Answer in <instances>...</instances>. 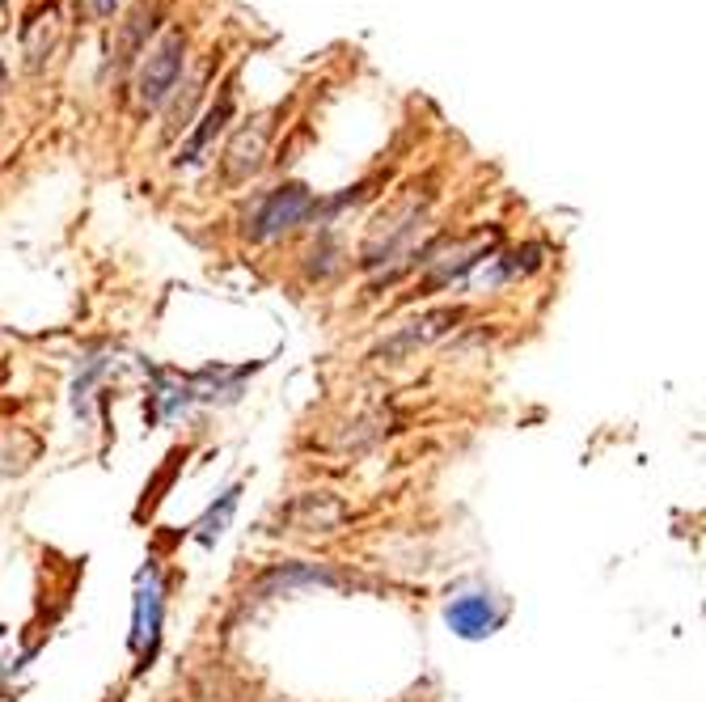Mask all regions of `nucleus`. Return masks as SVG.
Instances as JSON below:
<instances>
[{"instance_id":"9b49d317","label":"nucleus","mask_w":706,"mask_h":702,"mask_svg":"<svg viewBox=\"0 0 706 702\" xmlns=\"http://www.w3.org/2000/svg\"><path fill=\"white\" fill-rule=\"evenodd\" d=\"M229 115H234V98H225V102H220V106H216V111L207 115V123L199 127L196 140H191V145L182 149V156H178V161H196V153L203 149V145H207V136H212V131H220V127H225V118H229Z\"/></svg>"},{"instance_id":"0eeeda50","label":"nucleus","mask_w":706,"mask_h":702,"mask_svg":"<svg viewBox=\"0 0 706 702\" xmlns=\"http://www.w3.org/2000/svg\"><path fill=\"white\" fill-rule=\"evenodd\" d=\"M444 618L462 639H482V635H491L500 626V610H495V601L487 592H466V597L449 601Z\"/></svg>"},{"instance_id":"f8f14e48","label":"nucleus","mask_w":706,"mask_h":702,"mask_svg":"<svg viewBox=\"0 0 706 702\" xmlns=\"http://www.w3.org/2000/svg\"><path fill=\"white\" fill-rule=\"evenodd\" d=\"M0 98H4V68H0Z\"/></svg>"},{"instance_id":"9d476101","label":"nucleus","mask_w":706,"mask_h":702,"mask_svg":"<svg viewBox=\"0 0 706 702\" xmlns=\"http://www.w3.org/2000/svg\"><path fill=\"white\" fill-rule=\"evenodd\" d=\"M237 500H241V487H229L225 496H220V504H212L207 507V516L196 525V538L203 542V547H216L220 538H225V525L234 521V512H237Z\"/></svg>"},{"instance_id":"20e7f679","label":"nucleus","mask_w":706,"mask_h":702,"mask_svg":"<svg viewBox=\"0 0 706 702\" xmlns=\"http://www.w3.org/2000/svg\"><path fill=\"white\" fill-rule=\"evenodd\" d=\"M348 516H352V507L343 504L335 491H310V496H297L292 504L283 507V525L292 534H335Z\"/></svg>"},{"instance_id":"39448f33","label":"nucleus","mask_w":706,"mask_h":702,"mask_svg":"<svg viewBox=\"0 0 706 702\" xmlns=\"http://www.w3.org/2000/svg\"><path fill=\"white\" fill-rule=\"evenodd\" d=\"M457 317H462L457 310H432V313H424V317H415L411 326H402V330L393 335L390 343L377 348V360H398V355L424 348V343H436L440 335H449V330L457 326Z\"/></svg>"},{"instance_id":"f03ea898","label":"nucleus","mask_w":706,"mask_h":702,"mask_svg":"<svg viewBox=\"0 0 706 702\" xmlns=\"http://www.w3.org/2000/svg\"><path fill=\"white\" fill-rule=\"evenodd\" d=\"M310 212H314V196H310L305 187H297V183H292V187H275L272 196L250 212L245 234H250V241H272V237L297 229Z\"/></svg>"},{"instance_id":"7ed1b4c3","label":"nucleus","mask_w":706,"mask_h":702,"mask_svg":"<svg viewBox=\"0 0 706 702\" xmlns=\"http://www.w3.org/2000/svg\"><path fill=\"white\" fill-rule=\"evenodd\" d=\"M182 55H187L182 30H169L157 51L149 55L144 73H140V106H161L165 102V93L182 77Z\"/></svg>"},{"instance_id":"f257e3e1","label":"nucleus","mask_w":706,"mask_h":702,"mask_svg":"<svg viewBox=\"0 0 706 702\" xmlns=\"http://www.w3.org/2000/svg\"><path fill=\"white\" fill-rule=\"evenodd\" d=\"M419 221H424V199L419 196H406L398 199L390 212H381L368 229V241H364V267H381L390 263L398 250L411 246V237L419 234Z\"/></svg>"},{"instance_id":"423d86ee","label":"nucleus","mask_w":706,"mask_h":702,"mask_svg":"<svg viewBox=\"0 0 706 702\" xmlns=\"http://www.w3.org/2000/svg\"><path fill=\"white\" fill-rule=\"evenodd\" d=\"M267 140H272V123H250L241 127L229 149H225V178L229 183H245L250 174H259L263 156H267Z\"/></svg>"},{"instance_id":"1a4fd4ad","label":"nucleus","mask_w":706,"mask_h":702,"mask_svg":"<svg viewBox=\"0 0 706 702\" xmlns=\"http://www.w3.org/2000/svg\"><path fill=\"white\" fill-rule=\"evenodd\" d=\"M297 585H335V576L330 572H322V567H275V572H267L259 585L250 588L254 597H267V592H279V588H297ZM245 592V597H250Z\"/></svg>"},{"instance_id":"6e6552de","label":"nucleus","mask_w":706,"mask_h":702,"mask_svg":"<svg viewBox=\"0 0 706 702\" xmlns=\"http://www.w3.org/2000/svg\"><path fill=\"white\" fill-rule=\"evenodd\" d=\"M157 626H161V580H157V567H144L140 580H136V623H131V648H153L157 639Z\"/></svg>"}]
</instances>
